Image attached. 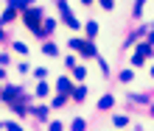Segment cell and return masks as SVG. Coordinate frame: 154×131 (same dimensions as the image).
I'll return each mask as SVG.
<instances>
[{"label": "cell", "mask_w": 154, "mask_h": 131, "mask_svg": "<svg viewBox=\"0 0 154 131\" xmlns=\"http://www.w3.org/2000/svg\"><path fill=\"white\" fill-rule=\"evenodd\" d=\"M56 6H59V11H62V22H65L67 28H73V31H76V28H79L81 22L76 20V17H73V11L67 8V3H65V0H56Z\"/></svg>", "instance_id": "obj_1"}, {"label": "cell", "mask_w": 154, "mask_h": 131, "mask_svg": "<svg viewBox=\"0 0 154 131\" xmlns=\"http://www.w3.org/2000/svg\"><path fill=\"white\" fill-rule=\"evenodd\" d=\"M39 20H42V8H28L23 14V22L28 25L31 31H39Z\"/></svg>", "instance_id": "obj_2"}, {"label": "cell", "mask_w": 154, "mask_h": 131, "mask_svg": "<svg viewBox=\"0 0 154 131\" xmlns=\"http://www.w3.org/2000/svg\"><path fill=\"white\" fill-rule=\"evenodd\" d=\"M56 92L59 95H70V92H73V81H70L67 75H62L59 81H56Z\"/></svg>", "instance_id": "obj_3"}, {"label": "cell", "mask_w": 154, "mask_h": 131, "mask_svg": "<svg viewBox=\"0 0 154 131\" xmlns=\"http://www.w3.org/2000/svg\"><path fill=\"white\" fill-rule=\"evenodd\" d=\"M115 106V98L112 95H104L101 100H98V112H106V109H112Z\"/></svg>", "instance_id": "obj_4"}, {"label": "cell", "mask_w": 154, "mask_h": 131, "mask_svg": "<svg viewBox=\"0 0 154 131\" xmlns=\"http://www.w3.org/2000/svg\"><path fill=\"white\" fill-rule=\"evenodd\" d=\"M70 98H73V100H84V98H87V86H73Z\"/></svg>", "instance_id": "obj_5"}, {"label": "cell", "mask_w": 154, "mask_h": 131, "mask_svg": "<svg viewBox=\"0 0 154 131\" xmlns=\"http://www.w3.org/2000/svg\"><path fill=\"white\" fill-rule=\"evenodd\" d=\"M84 31H87V39H93L95 33H98V22H95V20H90V22L84 25Z\"/></svg>", "instance_id": "obj_6"}, {"label": "cell", "mask_w": 154, "mask_h": 131, "mask_svg": "<svg viewBox=\"0 0 154 131\" xmlns=\"http://www.w3.org/2000/svg\"><path fill=\"white\" fill-rule=\"evenodd\" d=\"M31 112L37 115V120H48V106H34Z\"/></svg>", "instance_id": "obj_7"}, {"label": "cell", "mask_w": 154, "mask_h": 131, "mask_svg": "<svg viewBox=\"0 0 154 131\" xmlns=\"http://www.w3.org/2000/svg\"><path fill=\"white\" fill-rule=\"evenodd\" d=\"M42 53H48V56H59V48L53 45V42H48V45H42Z\"/></svg>", "instance_id": "obj_8"}, {"label": "cell", "mask_w": 154, "mask_h": 131, "mask_svg": "<svg viewBox=\"0 0 154 131\" xmlns=\"http://www.w3.org/2000/svg\"><path fill=\"white\" fill-rule=\"evenodd\" d=\"M48 92H51V86L45 84V78H42V81H39V86H37V98H45Z\"/></svg>", "instance_id": "obj_9"}, {"label": "cell", "mask_w": 154, "mask_h": 131, "mask_svg": "<svg viewBox=\"0 0 154 131\" xmlns=\"http://www.w3.org/2000/svg\"><path fill=\"white\" fill-rule=\"evenodd\" d=\"M70 128H73V131H87V123H84V120H73V123H70Z\"/></svg>", "instance_id": "obj_10"}, {"label": "cell", "mask_w": 154, "mask_h": 131, "mask_svg": "<svg viewBox=\"0 0 154 131\" xmlns=\"http://www.w3.org/2000/svg\"><path fill=\"white\" fill-rule=\"evenodd\" d=\"M73 75H76V78H79V81H81V78H84V75H87V67H76V64H73Z\"/></svg>", "instance_id": "obj_11"}, {"label": "cell", "mask_w": 154, "mask_h": 131, "mask_svg": "<svg viewBox=\"0 0 154 131\" xmlns=\"http://www.w3.org/2000/svg\"><path fill=\"white\" fill-rule=\"evenodd\" d=\"M3 128H6V131H23L20 123H3Z\"/></svg>", "instance_id": "obj_12"}, {"label": "cell", "mask_w": 154, "mask_h": 131, "mask_svg": "<svg viewBox=\"0 0 154 131\" xmlns=\"http://www.w3.org/2000/svg\"><path fill=\"white\" fill-rule=\"evenodd\" d=\"M14 50H17V53H23V56H25V53H28V45H23V42H14Z\"/></svg>", "instance_id": "obj_13"}, {"label": "cell", "mask_w": 154, "mask_h": 131, "mask_svg": "<svg viewBox=\"0 0 154 131\" xmlns=\"http://www.w3.org/2000/svg\"><path fill=\"white\" fill-rule=\"evenodd\" d=\"M132 78H134L132 70H123V73H121V81H123V84H126V81H132Z\"/></svg>", "instance_id": "obj_14"}, {"label": "cell", "mask_w": 154, "mask_h": 131, "mask_svg": "<svg viewBox=\"0 0 154 131\" xmlns=\"http://www.w3.org/2000/svg\"><path fill=\"white\" fill-rule=\"evenodd\" d=\"M112 123H115V126H118V128H121V126H126V123H129V120H126V117H123V115H118V117H115V120H112Z\"/></svg>", "instance_id": "obj_15"}, {"label": "cell", "mask_w": 154, "mask_h": 131, "mask_svg": "<svg viewBox=\"0 0 154 131\" xmlns=\"http://www.w3.org/2000/svg\"><path fill=\"white\" fill-rule=\"evenodd\" d=\"M101 8H106V11H112V8H115V0H101Z\"/></svg>", "instance_id": "obj_16"}, {"label": "cell", "mask_w": 154, "mask_h": 131, "mask_svg": "<svg viewBox=\"0 0 154 131\" xmlns=\"http://www.w3.org/2000/svg\"><path fill=\"white\" fill-rule=\"evenodd\" d=\"M65 98H67V95H59V98H53V106H56V109H59V106H65Z\"/></svg>", "instance_id": "obj_17"}, {"label": "cell", "mask_w": 154, "mask_h": 131, "mask_svg": "<svg viewBox=\"0 0 154 131\" xmlns=\"http://www.w3.org/2000/svg\"><path fill=\"white\" fill-rule=\"evenodd\" d=\"M14 17H17V14H14V8H8V11L3 14V20H6V22H11V20H14Z\"/></svg>", "instance_id": "obj_18"}, {"label": "cell", "mask_w": 154, "mask_h": 131, "mask_svg": "<svg viewBox=\"0 0 154 131\" xmlns=\"http://www.w3.org/2000/svg\"><path fill=\"white\" fill-rule=\"evenodd\" d=\"M34 75H37V78H39V81H42V78H48V67H45V70L39 67V70H37V73H34Z\"/></svg>", "instance_id": "obj_19"}, {"label": "cell", "mask_w": 154, "mask_h": 131, "mask_svg": "<svg viewBox=\"0 0 154 131\" xmlns=\"http://www.w3.org/2000/svg\"><path fill=\"white\" fill-rule=\"evenodd\" d=\"M51 131H65V128H62V123H51Z\"/></svg>", "instance_id": "obj_20"}, {"label": "cell", "mask_w": 154, "mask_h": 131, "mask_svg": "<svg viewBox=\"0 0 154 131\" xmlns=\"http://www.w3.org/2000/svg\"><path fill=\"white\" fill-rule=\"evenodd\" d=\"M81 3H84V6H93V0H81Z\"/></svg>", "instance_id": "obj_21"}, {"label": "cell", "mask_w": 154, "mask_h": 131, "mask_svg": "<svg viewBox=\"0 0 154 131\" xmlns=\"http://www.w3.org/2000/svg\"><path fill=\"white\" fill-rule=\"evenodd\" d=\"M3 36H6V31H3V28H0V39H3Z\"/></svg>", "instance_id": "obj_22"}, {"label": "cell", "mask_w": 154, "mask_h": 131, "mask_svg": "<svg viewBox=\"0 0 154 131\" xmlns=\"http://www.w3.org/2000/svg\"><path fill=\"white\" fill-rule=\"evenodd\" d=\"M3 75H6V73H3V70H0V81H3Z\"/></svg>", "instance_id": "obj_23"}, {"label": "cell", "mask_w": 154, "mask_h": 131, "mask_svg": "<svg viewBox=\"0 0 154 131\" xmlns=\"http://www.w3.org/2000/svg\"><path fill=\"white\" fill-rule=\"evenodd\" d=\"M151 115H154V106H151Z\"/></svg>", "instance_id": "obj_24"}, {"label": "cell", "mask_w": 154, "mask_h": 131, "mask_svg": "<svg viewBox=\"0 0 154 131\" xmlns=\"http://www.w3.org/2000/svg\"><path fill=\"white\" fill-rule=\"evenodd\" d=\"M151 75H154V67H151Z\"/></svg>", "instance_id": "obj_25"}]
</instances>
